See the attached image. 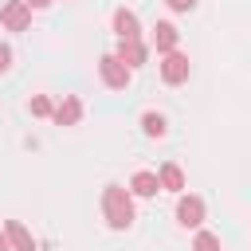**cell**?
Wrapping results in <instances>:
<instances>
[{"instance_id": "6da1fadb", "label": "cell", "mask_w": 251, "mask_h": 251, "mask_svg": "<svg viewBox=\"0 0 251 251\" xmlns=\"http://www.w3.org/2000/svg\"><path fill=\"white\" fill-rule=\"evenodd\" d=\"M102 216H106V224H110L114 231L129 227V224H133V196H129V188L106 184V188H102Z\"/></svg>"}, {"instance_id": "7a4b0ae2", "label": "cell", "mask_w": 251, "mask_h": 251, "mask_svg": "<svg viewBox=\"0 0 251 251\" xmlns=\"http://www.w3.org/2000/svg\"><path fill=\"white\" fill-rule=\"evenodd\" d=\"M114 59H118L126 71H137V67H145V59H149V47H145L141 39H118V51H114Z\"/></svg>"}, {"instance_id": "3957f363", "label": "cell", "mask_w": 251, "mask_h": 251, "mask_svg": "<svg viewBox=\"0 0 251 251\" xmlns=\"http://www.w3.org/2000/svg\"><path fill=\"white\" fill-rule=\"evenodd\" d=\"M98 75H102V82H106L110 90H126L129 78H133V71H126L114 55H102V59H98Z\"/></svg>"}, {"instance_id": "277c9868", "label": "cell", "mask_w": 251, "mask_h": 251, "mask_svg": "<svg viewBox=\"0 0 251 251\" xmlns=\"http://www.w3.org/2000/svg\"><path fill=\"white\" fill-rule=\"evenodd\" d=\"M0 24H4L8 31H27V24H31V8H27L24 0H8V4L0 8Z\"/></svg>"}, {"instance_id": "5b68a950", "label": "cell", "mask_w": 251, "mask_h": 251, "mask_svg": "<svg viewBox=\"0 0 251 251\" xmlns=\"http://www.w3.org/2000/svg\"><path fill=\"white\" fill-rule=\"evenodd\" d=\"M161 78H165L169 86H180V82L188 78V55H180V51H169V55L161 59Z\"/></svg>"}, {"instance_id": "8992f818", "label": "cell", "mask_w": 251, "mask_h": 251, "mask_svg": "<svg viewBox=\"0 0 251 251\" xmlns=\"http://www.w3.org/2000/svg\"><path fill=\"white\" fill-rule=\"evenodd\" d=\"M176 224L180 227H200L204 224V200L200 196H180L176 200Z\"/></svg>"}, {"instance_id": "52a82bcc", "label": "cell", "mask_w": 251, "mask_h": 251, "mask_svg": "<svg viewBox=\"0 0 251 251\" xmlns=\"http://www.w3.org/2000/svg\"><path fill=\"white\" fill-rule=\"evenodd\" d=\"M176 39H180V31L169 24V20H161V24H153V31H149V43L161 51V55H169V51H176Z\"/></svg>"}, {"instance_id": "ba28073f", "label": "cell", "mask_w": 251, "mask_h": 251, "mask_svg": "<svg viewBox=\"0 0 251 251\" xmlns=\"http://www.w3.org/2000/svg\"><path fill=\"white\" fill-rule=\"evenodd\" d=\"M4 239H8L12 251H35V239H31V231H27L20 220H8V224H4Z\"/></svg>"}, {"instance_id": "9c48e42d", "label": "cell", "mask_w": 251, "mask_h": 251, "mask_svg": "<svg viewBox=\"0 0 251 251\" xmlns=\"http://www.w3.org/2000/svg\"><path fill=\"white\" fill-rule=\"evenodd\" d=\"M114 31H118V39H141V24H137V16L129 8L114 12Z\"/></svg>"}, {"instance_id": "30bf717a", "label": "cell", "mask_w": 251, "mask_h": 251, "mask_svg": "<svg viewBox=\"0 0 251 251\" xmlns=\"http://www.w3.org/2000/svg\"><path fill=\"white\" fill-rule=\"evenodd\" d=\"M51 118H55L59 126H75V122L82 118V102H78L75 94H67V98H63V102H59V106L51 110Z\"/></svg>"}, {"instance_id": "8fae6325", "label": "cell", "mask_w": 251, "mask_h": 251, "mask_svg": "<svg viewBox=\"0 0 251 251\" xmlns=\"http://www.w3.org/2000/svg\"><path fill=\"white\" fill-rule=\"evenodd\" d=\"M157 184H161L165 192H184V173H180V165L165 161V165H161V173H157Z\"/></svg>"}, {"instance_id": "7c38bea8", "label": "cell", "mask_w": 251, "mask_h": 251, "mask_svg": "<svg viewBox=\"0 0 251 251\" xmlns=\"http://www.w3.org/2000/svg\"><path fill=\"white\" fill-rule=\"evenodd\" d=\"M157 173H133V180H129V196H157Z\"/></svg>"}, {"instance_id": "4fadbf2b", "label": "cell", "mask_w": 251, "mask_h": 251, "mask_svg": "<svg viewBox=\"0 0 251 251\" xmlns=\"http://www.w3.org/2000/svg\"><path fill=\"white\" fill-rule=\"evenodd\" d=\"M141 129H145L149 137H165V129H169V122H165L161 114H153V110H149V114H141Z\"/></svg>"}, {"instance_id": "5bb4252c", "label": "cell", "mask_w": 251, "mask_h": 251, "mask_svg": "<svg viewBox=\"0 0 251 251\" xmlns=\"http://www.w3.org/2000/svg\"><path fill=\"white\" fill-rule=\"evenodd\" d=\"M192 251H220V235H212V231H196Z\"/></svg>"}, {"instance_id": "9a60e30c", "label": "cell", "mask_w": 251, "mask_h": 251, "mask_svg": "<svg viewBox=\"0 0 251 251\" xmlns=\"http://www.w3.org/2000/svg\"><path fill=\"white\" fill-rule=\"evenodd\" d=\"M51 110H55V106H51L47 94H35V98H31V114H35V118H51Z\"/></svg>"}, {"instance_id": "2e32d148", "label": "cell", "mask_w": 251, "mask_h": 251, "mask_svg": "<svg viewBox=\"0 0 251 251\" xmlns=\"http://www.w3.org/2000/svg\"><path fill=\"white\" fill-rule=\"evenodd\" d=\"M165 4H169L173 12H192V8H196V0H165Z\"/></svg>"}, {"instance_id": "e0dca14e", "label": "cell", "mask_w": 251, "mask_h": 251, "mask_svg": "<svg viewBox=\"0 0 251 251\" xmlns=\"http://www.w3.org/2000/svg\"><path fill=\"white\" fill-rule=\"evenodd\" d=\"M8 67H12V47H8V43H0V75H4Z\"/></svg>"}, {"instance_id": "ac0fdd59", "label": "cell", "mask_w": 251, "mask_h": 251, "mask_svg": "<svg viewBox=\"0 0 251 251\" xmlns=\"http://www.w3.org/2000/svg\"><path fill=\"white\" fill-rule=\"evenodd\" d=\"M24 4H27V8H51L55 0H24Z\"/></svg>"}, {"instance_id": "d6986e66", "label": "cell", "mask_w": 251, "mask_h": 251, "mask_svg": "<svg viewBox=\"0 0 251 251\" xmlns=\"http://www.w3.org/2000/svg\"><path fill=\"white\" fill-rule=\"evenodd\" d=\"M0 251H12V247H8V239H4V231H0Z\"/></svg>"}]
</instances>
